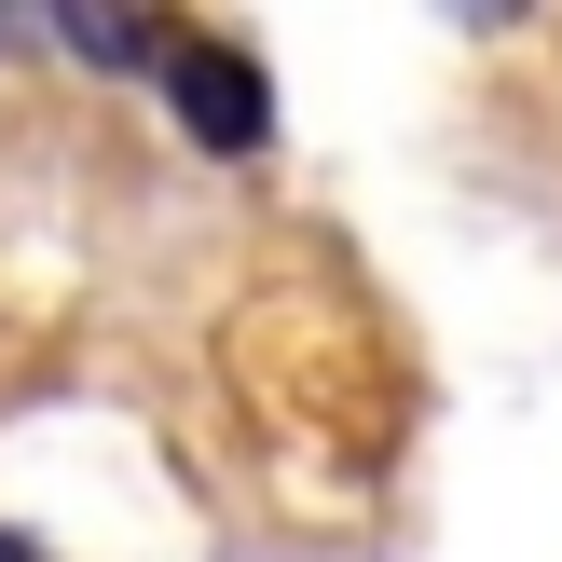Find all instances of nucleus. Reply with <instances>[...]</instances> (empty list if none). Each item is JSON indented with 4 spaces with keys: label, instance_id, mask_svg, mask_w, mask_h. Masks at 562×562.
Returning <instances> with one entry per match:
<instances>
[{
    "label": "nucleus",
    "instance_id": "obj_1",
    "mask_svg": "<svg viewBox=\"0 0 562 562\" xmlns=\"http://www.w3.org/2000/svg\"><path fill=\"white\" fill-rule=\"evenodd\" d=\"M165 110H179V137L192 151H261L274 137V82H261V55L247 42H206V27H165Z\"/></svg>",
    "mask_w": 562,
    "mask_h": 562
},
{
    "label": "nucleus",
    "instance_id": "obj_2",
    "mask_svg": "<svg viewBox=\"0 0 562 562\" xmlns=\"http://www.w3.org/2000/svg\"><path fill=\"white\" fill-rule=\"evenodd\" d=\"M0 562H42V549H27V536H14V521H0Z\"/></svg>",
    "mask_w": 562,
    "mask_h": 562
}]
</instances>
